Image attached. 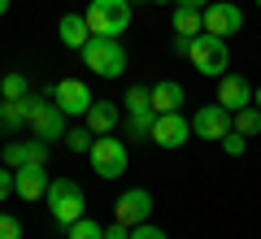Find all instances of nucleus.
<instances>
[{
	"instance_id": "nucleus-1",
	"label": "nucleus",
	"mask_w": 261,
	"mask_h": 239,
	"mask_svg": "<svg viewBox=\"0 0 261 239\" xmlns=\"http://www.w3.org/2000/svg\"><path fill=\"white\" fill-rule=\"evenodd\" d=\"M79 57H83V65L96 70L100 78H122V70H126V48H122V39H113V35H92Z\"/></svg>"
},
{
	"instance_id": "nucleus-2",
	"label": "nucleus",
	"mask_w": 261,
	"mask_h": 239,
	"mask_svg": "<svg viewBox=\"0 0 261 239\" xmlns=\"http://www.w3.org/2000/svg\"><path fill=\"white\" fill-rule=\"evenodd\" d=\"M44 200H48V213H53L57 226L79 222V218H83V209H87V196H83V187H79L74 178H53Z\"/></svg>"
},
{
	"instance_id": "nucleus-3",
	"label": "nucleus",
	"mask_w": 261,
	"mask_h": 239,
	"mask_svg": "<svg viewBox=\"0 0 261 239\" xmlns=\"http://www.w3.org/2000/svg\"><path fill=\"white\" fill-rule=\"evenodd\" d=\"M87 18V31L92 35H126L130 31V0H92L83 9Z\"/></svg>"
},
{
	"instance_id": "nucleus-4",
	"label": "nucleus",
	"mask_w": 261,
	"mask_h": 239,
	"mask_svg": "<svg viewBox=\"0 0 261 239\" xmlns=\"http://www.w3.org/2000/svg\"><path fill=\"white\" fill-rule=\"evenodd\" d=\"M187 57H192V65L205 74V78H222V74L231 70V48H226V39L222 35H209V31H200V35L192 39Z\"/></svg>"
},
{
	"instance_id": "nucleus-5",
	"label": "nucleus",
	"mask_w": 261,
	"mask_h": 239,
	"mask_svg": "<svg viewBox=\"0 0 261 239\" xmlns=\"http://www.w3.org/2000/svg\"><path fill=\"white\" fill-rule=\"evenodd\" d=\"M87 161H92V170H96L100 178H122V174H126V166H130V152H126L122 139L96 135L92 148H87Z\"/></svg>"
},
{
	"instance_id": "nucleus-6",
	"label": "nucleus",
	"mask_w": 261,
	"mask_h": 239,
	"mask_svg": "<svg viewBox=\"0 0 261 239\" xmlns=\"http://www.w3.org/2000/svg\"><path fill=\"white\" fill-rule=\"evenodd\" d=\"M31 135L35 139H44V144H57V139H65V113L53 104V96H39V92H31Z\"/></svg>"
},
{
	"instance_id": "nucleus-7",
	"label": "nucleus",
	"mask_w": 261,
	"mask_h": 239,
	"mask_svg": "<svg viewBox=\"0 0 261 239\" xmlns=\"http://www.w3.org/2000/svg\"><path fill=\"white\" fill-rule=\"evenodd\" d=\"M48 96H53V104L65 113V118H83V113L92 109V100H96L92 87H87L83 78H61V83H53Z\"/></svg>"
},
{
	"instance_id": "nucleus-8",
	"label": "nucleus",
	"mask_w": 261,
	"mask_h": 239,
	"mask_svg": "<svg viewBox=\"0 0 261 239\" xmlns=\"http://www.w3.org/2000/svg\"><path fill=\"white\" fill-rule=\"evenodd\" d=\"M148 218H152V192L148 187H130V192H122L113 200V222H122V226H140Z\"/></svg>"
},
{
	"instance_id": "nucleus-9",
	"label": "nucleus",
	"mask_w": 261,
	"mask_h": 239,
	"mask_svg": "<svg viewBox=\"0 0 261 239\" xmlns=\"http://www.w3.org/2000/svg\"><path fill=\"white\" fill-rule=\"evenodd\" d=\"M200 18H205V31L209 35H235V31L244 26V9L240 5H231V0H209L205 9H200Z\"/></svg>"
},
{
	"instance_id": "nucleus-10",
	"label": "nucleus",
	"mask_w": 261,
	"mask_h": 239,
	"mask_svg": "<svg viewBox=\"0 0 261 239\" xmlns=\"http://www.w3.org/2000/svg\"><path fill=\"white\" fill-rule=\"evenodd\" d=\"M48 148L53 144H44V139H5V152H0V166H9V170H18V166H44L48 161Z\"/></svg>"
},
{
	"instance_id": "nucleus-11",
	"label": "nucleus",
	"mask_w": 261,
	"mask_h": 239,
	"mask_svg": "<svg viewBox=\"0 0 261 239\" xmlns=\"http://www.w3.org/2000/svg\"><path fill=\"white\" fill-rule=\"evenodd\" d=\"M148 139H152L157 148H166V152H174V148H183L187 139H192V122H187L183 113H157Z\"/></svg>"
},
{
	"instance_id": "nucleus-12",
	"label": "nucleus",
	"mask_w": 261,
	"mask_h": 239,
	"mask_svg": "<svg viewBox=\"0 0 261 239\" xmlns=\"http://www.w3.org/2000/svg\"><path fill=\"white\" fill-rule=\"evenodd\" d=\"M192 122V135H200V139H222L226 130H231V109H222V104H200L196 109V118H187Z\"/></svg>"
},
{
	"instance_id": "nucleus-13",
	"label": "nucleus",
	"mask_w": 261,
	"mask_h": 239,
	"mask_svg": "<svg viewBox=\"0 0 261 239\" xmlns=\"http://www.w3.org/2000/svg\"><path fill=\"white\" fill-rule=\"evenodd\" d=\"M48 183H53V174H48L44 166H18L13 170V196H22V200H44L48 196Z\"/></svg>"
},
{
	"instance_id": "nucleus-14",
	"label": "nucleus",
	"mask_w": 261,
	"mask_h": 239,
	"mask_svg": "<svg viewBox=\"0 0 261 239\" xmlns=\"http://www.w3.org/2000/svg\"><path fill=\"white\" fill-rule=\"evenodd\" d=\"M218 104L222 109H244V104H252V83L244 78V74H231L226 70L222 78H218Z\"/></svg>"
},
{
	"instance_id": "nucleus-15",
	"label": "nucleus",
	"mask_w": 261,
	"mask_h": 239,
	"mask_svg": "<svg viewBox=\"0 0 261 239\" xmlns=\"http://www.w3.org/2000/svg\"><path fill=\"white\" fill-rule=\"evenodd\" d=\"M27 122H31V96H22V100H0V135L5 139L27 130Z\"/></svg>"
},
{
	"instance_id": "nucleus-16",
	"label": "nucleus",
	"mask_w": 261,
	"mask_h": 239,
	"mask_svg": "<svg viewBox=\"0 0 261 239\" xmlns=\"http://www.w3.org/2000/svg\"><path fill=\"white\" fill-rule=\"evenodd\" d=\"M148 100H152L157 113H178L183 100H187V92H183V83H174V78H161V83L148 87Z\"/></svg>"
},
{
	"instance_id": "nucleus-17",
	"label": "nucleus",
	"mask_w": 261,
	"mask_h": 239,
	"mask_svg": "<svg viewBox=\"0 0 261 239\" xmlns=\"http://www.w3.org/2000/svg\"><path fill=\"white\" fill-rule=\"evenodd\" d=\"M118 104L113 100H92V109L83 113V126L92 130V135H113V126H118Z\"/></svg>"
},
{
	"instance_id": "nucleus-18",
	"label": "nucleus",
	"mask_w": 261,
	"mask_h": 239,
	"mask_svg": "<svg viewBox=\"0 0 261 239\" xmlns=\"http://www.w3.org/2000/svg\"><path fill=\"white\" fill-rule=\"evenodd\" d=\"M57 35H61L65 48L83 52V44L92 39V31H87V18H83V13H61V22H57Z\"/></svg>"
},
{
	"instance_id": "nucleus-19",
	"label": "nucleus",
	"mask_w": 261,
	"mask_h": 239,
	"mask_svg": "<svg viewBox=\"0 0 261 239\" xmlns=\"http://www.w3.org/2000/svg\"><path fill=\"white\" fill-rule=\"evenodd\" d=\"M170 26H174V35H187V39H196L200 31H205V18H200V9L174 5V13H170Z\"/></svg>"
},
{
	"instance_id": "nucleus-20",
	"label": "nucleus",
	"mask_w": 261,
	"mask_h": 239,
	"mask_svg": "<svg viewBox=\"0 0 261 239\" xmlns=\"http://www.w3.org/2000/svg\"><path fill=\"white\" fill-rule=\"evenodd\" d=\"M231 130H240L244 139L261 135V109H257V104H244V109H235V113H231Z\"/></svg>"
},
{
	"instance_id": "nucleus-21",
	"label": "nucleus",
	"mask_w": 261,
	"mask_h": 239,
	"mask_svg": "<svg viewBox=\"0 0 261 239\" xmlns=\"http://www.w3.org/2000/svg\"><path fill=\"white\" fill-rule=\"evenodd\" d=\"M152 122H157V109H135V113H126L130 139H148V135H152Z\"/></svg>"
},
{
	"instance_id": "nucleus-22",
	"label": "nucleus",
	"mask_w": 261,
	"mask_h": 239,
	"mask_svg": "<svg viewBox=\"0 0 261 239\" xmlns=\"http://www.w3.org/2000/svg\"><path fill=\"white\" fill-rule=\"evenodd\" d=\"M22 96H31V83H27V74L9 70L5 78H0V100H22Z\"/></svg>"
},
{
	"instance_id": "nucleus-23",
	"label": "nucleus",
	"mask_w": 261,
	"mask_h": 239,
	"mask_svg": "<svg viewBox=\"0 0 261 239\" xmlns=\"http://www.w3.org/2000/svg\"><path fill=\"white\" fill-rule=\"evenodd\" d=\"M65 239H105V226L96 218H79V222H70V226H65Z\"/></svg>"
},
{
	"instance_id": "nucleus-24",
	"label": "nucleus",
	"mask_w": 261,
	"mask_h": 239,
	"mask_svg": "<svg viewBox=\"0 0 261 239\" xmlns=\"http://www.w3.org/2000/svg\"><path fill=\"white\" fill-rule=\"evenodd\" d=\"M92 130H87V126H70V130H65V148H70V152H83L87 156V148H92Z\"/></svg>"
},
{
	"instance_id": "nucleus-25",
	"label": "nucleus",
	"mask_w": 261,
	"mask_h": 239,
	"mask_svg": "<svg viewBox=\"0 0 261 239\" xmlns=\"http://www.w3.org/2000/svg\"><path fill=\"white\" fill-rule=\"evenodd\" d=\"M126 113H135V109H152V100H148V87H140V83H130L126 87Z\"/></svg>"
},
{
	"instance_id": "nucleus-26",
	"label": "nucleus",
	"mask_w": 261,
	"mask_h": 239,
	"mask_svg": "<svg viewBox=\"0 0 261 239\" xmlns=\"http://www.w3.org/2000/svg\"><path fill=\"white\" fill-rule=\"evenodd\" d=\"M218 144H222V152H226V156H244V152H248V139H244L240 130H226Z\"/></svg>"
},
{
	"instance_id": "nucleus-27",
	"label": "nucleus",
	"mask_w": 261,
	"mask_h": 239,
	"mask_svg": "<svg viewBox=\"0 0 261 239\" xmlns=\"http://www.w3.org/2000/svg\"><path fill=\"white\" fill-rule=\"evenodd\" d=\"M0 239H22V222L0 209Z\"/></svg>"
},
{
	"instance_id": "nucleus-28",
	"label": "nucleus",
	"mask_w": 261,
	"mask_h": 239,
	"mask_svg": "<svg viewBox=\"0 0 261 239\" xmlns=\"http://www.w3.org/2000/svg\"><path fill=\"white\" fill-rule=\"evenodd\" d=\"M130 239H170L161 226H152V222H140V226H130Z\"/></svg>"
},
{
	"instance_id": "nucleus-29",
	"label": "nucleus",
	"mask_w": 261,
	"mask_h": 239,
	"mask_svg": "<svg viewBox=\"0 0 261 239\" xmlns=\"http://www.w3.org/2000/svg\"><path fill=\"white\" fill-rule=\"evenodd\" d=\"M9 196H13V170L0 166V200H9Z\"/></svg>"
},
{
	"instance_id": "nucleus-30",
	"label": "nucleus",
	"mask_w": 261,
	"mask_h": 239,
	"mask_svg": "<svg viewBox=\"0 0 261 239\" xmlns=\"http://www.w3.org/2000/svg\"><path fill=\"white\" fill-rule=\"evenodd\" d=\"M105 239H130V226H122V222H113V226H105Z\"/></svg>"
},
{
	"instance_id": "nucleus-31",
	"label": "nucleus",
	"mask_w": 261,
	"mask_h": 239,
	"mask_svg": "<svg viewBox=\"0 0 261 239\" xmlns=\"http://www.w3.org/2000/svg\"><path fill=\"white\" fill-rule=\"evenodd\" d=\"M187 48H192V39H187V35H174V52L187 57Z\"/></svg>"
},
{
	"instance_id": "nucleus-32",
	"label": "nucleus",
	"mask_w": 261,
	"mask_h": 239,
	"mask_svg": "<svg viewBox=\"0 0 261 239\" xmlns=\"http://www.w3.org/2000/svg\"><path fill=\"white\" fill-rule=\"evenodd\" d=\"M174 5H187V9H205L209 0H174Z\"/></svg>"
},
{
	"instance_id": "nucleus-33",
	"label": "nucleus",
	"mask_w": 261,
	"mask_h": 239,
	"mask_svg": "<svg viewBox=\"0 0 261 239\" xmlns=\"http://www.w3.org/2000/svg\"><path fill=\"white\" fill-rule=\"evenodd\" d=\"M252 104H257V109H261V87H252Z\"/></svg>"
},
{
	"instance_id": "nucleus-34",
	"label": "nucleus",
	"mask_w": 261,
	"mask_h": 239,
	"mask_svg": "<svg viewBox=\"0 0 261 239\" xmlns=\"http://www.w3.org/2000/svg\"><path fill=\"white\" fill-rule=\"evenodd\" d=\"M9 5H13V0H0V18H5V13H9Z\"/></svg>"
},
{
	"instance_id": "nucleus-35",
	"label": "nucleus",
	"mask_w": 261,
	"mask_h": 239,
	"mask_svg": "<svg viewBox=\"0 0 261 239\" xmlns=\"http://www.w3.org/2000/svg\"><path fill=\"white\" fill-rule=\"evenodd\" d=\"M148 5H174V0H148Z\"/></svg>"
},
{
	"instance_id": "nucleus-36",
	"label": "nucleus",
	"mask_w": 261,
	"mask_h": 239,
	"mask_svg": "<svg viewBox=\"0 0 261 239\" xmlns=\"http://www.w3.org/2000/svg\"><path fill=\"white\" fill-rule=\"evenodd\" d=\"M130 5H144V0H130Z\"/></svg>"
},
{
	"instance_id": "nucleus-37",
	"label": "nucleus",
	"mask_w": 261,
	"mask_h": 239,
	"mask_svg": "<svg viewBox=\"0 0 261 239\" xmlns=\"http://www.w3.org/2000/svg\"><path fill=\"white\" fill-rule=\"evenodd\" d=\"M257 9H261V0H257Z\"/></svg>"
}]
</instances>
